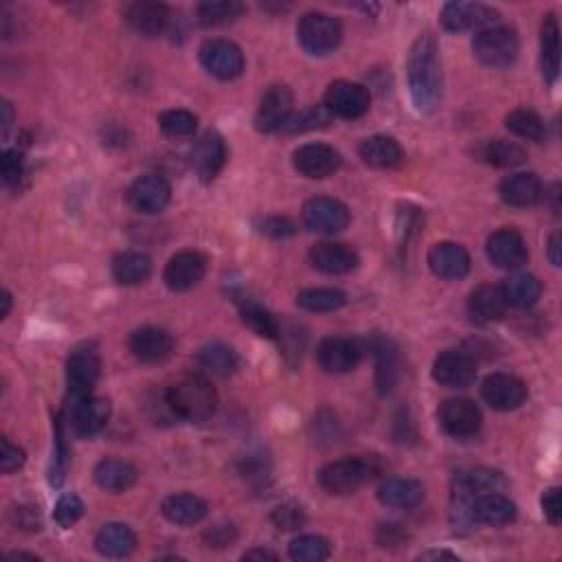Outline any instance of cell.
I'll return each mask as SVG.
<instances>
[{
    "mask_svg": "<svg viewBox=\"0 0 562 562\" xmlns=\"http://www.w3.org/2000/svg\"><path fill=\"white\" fill-rule=\"evenodd\" d=\"M407 77L415 110L420 115H433L442 99V60L440 44L431 33H424L411 44Z\"/></svg>",
    "mask_w": 562,
    "mask_h": 562,
    "instance_id": "cell-1",
    "label": "cell"
},
{
    "mask_svg": "<svg viewBox=\"0 0 562 562\" xmlns=\"http://www.w3.org/2000/svg\"><path fill=\"white\" fill-rule=\"evenodd\" d=\"M167 407L176 418L187 422H205L218 409V393L202 376H183L165 393Z\"/></svg>",
    "mask_w": 562,
    "mask_h": 562,
    "instance_id": "cell-2",
    "label": "cell"
},
{
    "mask_svg": "<svg viewBox=\"0 0 562 562\" xmlns=\"http://www.w3.org/2000/svg\"><path fill=\"white\" fill-rule=\"evenodd\" d=\"M380 464L376 457H347L336 459V462L323 466L319 472V483L325 492L343 497V494H352L358 488H363L365 483L378 477Z\"/></svg>",
    "mask_w": 562,
    "mask_h": 562,
    "instance_id": "cell-3",
    "label": "cell"
},
{
    "mask_svg": "<svg viewBox=\"0 0 562 562\" xmlns=\"http://www.w3.org/2000/svg\"><path fill=\"white\" fill-rule=\"evenodd\" d=\"M297 40L299 47L308 55H328L343 40L341 22L323 11H308L303 14L297 25Z\"/></svg>",
    "mask_w": 562,
    "mask_h": 562,
    "instance_id": "cell-4",
    "label": "cell"
},
{
    "mask_svg": "<svg viewBox=\"0 0 562 562\" xmlns=\"http://www.w3.org/2000/svg\"><path fill=\"white\" fill-rule=\"evenodd\" d=\"M519 36L510 27H486L481 29L475 40H472V51L475 58L490 69H505L519 58Z\"/></svg>",
    "mask_w": 562,
    "mask_h": 562,
    "instance_id": "cell-5",
    "label": "cell"
},
{
    "mask_svg": "<svg viewBox=\"0 0 562 562\" xmlns=\"http://www.w3.org/2000/svg\"><path fill=\"white\" fill-rule=\"evenodd\" d=\"M101 374V358L97 347L93 343H82L66 358V389H69L71 400H82L93 396V389L97 385Z\"/></svg>",
    "mask_w": 562,
    "mask_h": 562,
    "instance_id": "cell-6",
    "label": "cell"
},
{
    "mask_svg": "<svg viewBox=\"0 0 562 562\" xmlns=\"http://www.w3.org/2000/svg\"><path fill=\"white\" fill-rule=\"evenodd\" d=\"M202 69L220 82H231L244 73V53L238 44L224 38H213L198 51Z\"/></svg>",
    "mask_w": 562,
    "mask_h": 562,
    "instance_id": "cell-7",
    "label": "cell"
},
{
    "mask_svg": "<svg viewBox=\"0 0 562 562\" xmlns=\"http://www.w3.org/2000/svg\"><path fill=\"white\" fill-rule=\"evenodd\" d=\"M301 220L312 233L334 235L347 229V224H350V211H347L341 200L317 196L310 198L306 205H303Z\"/></svg>",
    "mask_w": 562,
    "mask_h": 562,
    "instance_id": "cell-8",
    "label": "cell"
},
{
    "mask_svg": "<svg viewBox=\"0 0 562 562\" xmlns=\"http://www.w3.org/2000/svg\"><path fill=\"white\" fill-rule=\"evenodd\" d=\"M323 106L332 112V117L361 119L372 106V95L363 84L339 80L328 86L323 95Z\"/></svg>",
    "mask_w": 562,
    "mask_h": 562,
    "instance_id": "cell-9",
    "label": "cell"
},
{
    "mask_svg": "<svg viewBox=\"0 0 562 562\" xmlns=\"http://www.w3.org/2000/svg\"><path fill=\"white\" fill-rule=\"evenodd\" d=\"M433 380L448 389H466L477 378L475 356L466 350H446L433 361Z\"/></svg>",
    "mask_w": 562,
    "mask_h": 562,
    "instance_id": "cell-10",
    "label": "cell"
},
{
    "mask_svg": "<svg viewBox=\"0 0 562 562\" xmlns=\"http://www.w3.org/2000/svg\"><path fill=\"white\" fill-rule=\"evenodd\" d=\"M110 402L97 396L66 402V422L77 437H93L106 429L110 420Z\"/></svg>",
    "mask_w": 562,
    "mask_h": 562,
    "instance_id": "cell-11",
    "label": "cell"
},
{
    "mask_svg": "<svg viewBox=\"0 0 562 562\" xmlns=\"http://www.w3.org/2000/svg\"><path fill=\"white\" fill-rule=\"evenodd\" d=\"M363 358V345L347 336H328L317 347V363L325 374L354 372Z\"/></svg>",
    "mask_w": 562,
    "mask_h": 562,
    "instance_id": "cell-12",
    "label": "cell"
},
{
    "mask_svg": "<svg viewBox=\"0 0 562 562\" xmlns=\"http://www.w3.org/2000/svg\"><path fill=\"white\" fill-rule=\"evenodd\" d=\"M486 255L501 271H519L527 264L530 251H527L525 238L519 231L505 227L490 235L486 242Z\"/></svg>",
    "mask_w": 562,
    "mask_h": 562,
    "instance_id": "cell-13",
    "label": "cell"
},
{
    "mask_svg": "<svg viewBox=\"0 0 562 562\" xmlns=\"http://www.w3.org/2000/svg\"><path fill=\"white\" fill-rule=\"evenodd\" d=\"M172 200V187L159 174H145L139 176L128 187V205L143 213V216H156L161 213Z\"/></svg>",
    "mask_w": 562,
    "mask_h": 562,
    "instance_id": "cell-14",
    "label": "cell"
},
{
    "mask_svg": "<svg viewBox=\"0 0 562 562\" xmlns=\"http://www.w3.org/2000/svg\"><path fill=\"white\" fill-rule=\"evenodd\" d=\"M343 159L339 150H334L328 143H306L292 152V165L295 170L306 178H328L339 172Z\"/></svg>",
    "mask_w": 562,
    "mask_h": 562,
    "instance_id": "cell-15",
    "label": "cell"
},
{
    "mask_svg": "<svg viewBox=\"0 0 562 562\" xmlns=\"http://www.w3.org/2000/svg\"><path fill=\"white\" fill-rule=\"evenodd\" d=\"M292 106H295V97L292 91L284 84H275L264 93L260 108L255 112V130L264 134L281 132L284 123L292 115Z\"/></svg>",
    "mask_w": 562,
    "mask_h": 562,
    "instance_id": "cell-16",
    "label": "cell"
},
{
    "mask_svg": "<svg viewBox=\"0 0 562 562\" xmlns=\"http://www.w3.org/2000/svg\"><path fill=\"white\" fill-rule=\"evenodd\" d=\"M437 418H440L442 429L451 437H457V440L477 435L483 422L479 407L468 398L444 400L440 411H437Z\"/></svg>",
    "mask_w": 562,
    "mask_h": 562,
    "instance_id": "cell-17",
    "label": "cell"
},
{
    "mask_svg": "<svg viewBox=\"0 0 562 562\" xmlns=\"http://www.w3.org/2000/svg\"><path fill=\"white\" fill-rule=\"evenodd\" d=\"M481 398L494 411H514L527 400V385L512 374H490L481 385Z\"/></svg>",
    "mask_w": 562,
    "mask_h": 562,
    "instance_id": "cell-18",
    "label": "cell"
},
{
    "mask_svg": "<svg viewBox=\"0 0 562 562\" xmlns=\"http://www.w3.org/2000/svg\"><path fill=\"white\" fill-rule=\"evenodd\" d=\"M207 275V257L198 251H181L167 262L163 271L165 286L174 292H185L198 286Z\"/></svg>",
    "mask_w": 562,
    "mask_h": 562,
    "instance_id": "cell-19",
    "label": "cell"
},
{
    "mask_svg": "<svg viewBox=\"0 0 562 562\" xmlns=\"http://www.w3.org/2000/svg\"><path fill=\"white\" fill-rule=\"evenodd\" d=\"M224 163H227V145L216 130H209L196 141L191 150V167L202 183H211L216 178Z\"/></svg>",
    "mask_w": 562,
    "mask_h": 562,
    "instance_id": "cell-20",
    "label": "cell"
},
{
    "mask_svg": "<svg viewBox=\"0 0 562 562\" xmlns=\"http://www.w3.org/2000/svg\"><path fill=\"white\" fill-rule=\"evenodd\" d=\"M308 260L312 264V268L325 273V275H347L352 273L361 264V257L347 244H339V242H319L314 244Z\"/></svg>",
    "mask_w": 562,
    "mask_h": 562,
    "instance_id": "cell-21",
    "label": "cell"
},
{
    "mask_svg": "<svg viewBox=\"0 0 562 562\" xmlns=\"http://www.w3.org/2000/svg\"><path fill=\"white\" fill-rule=\"evenodd\" d=\"M426 262H429V268L435 277L446 279V281L464 279L470 273V266H472L468 251L457 242L433 244L429 257H426Z\"/></svg>",
    "mask_w": 562,
    "mask_h": 562,
    "instance_id": "cell-22",
    "label": "cell"
},
{
    "mask_svg": "<svg viewBox=\"0 0 562 562\" xmlns=\"http://www.w3.org/2000/svg\"><path fill=\"white\" fill-rule=\"evenodd\" d=\"M497 11L483 3H446L442 9V25L446 31H470V29H486L492 27V22L497 20Z\"/></svg>",
    "mask_w": 562,
    "mask_h": 562,
    "instance_id": "cell-23",
    "label": "cell"
},
{
    "mask_svg": "<svg viewBox=\"0 0 562 562\" xmlns=\"http://www.w3.org/2000/svg\"><path fill=\"white\" fill-rule=\"evenodd\" d=\"M128 347L134 358L141 363H161L174 352V336L154 325H143L137 328L128 339Z\"/></svg>",
    "mask_w": 562,
    "mask_h": 562,
    "instance_id": "cell-24",
    "label": "cell"
},
{
    "mask_svg": "<svg viewBox=\"0 0 562 562\" xmlns=\"http://www.w3.org/2000/svg\"><path fill=\"white\" fill-rule=\"evenodd\" d=\"M126 22L141 33L145 38H156L172 25V11L163 3H150V0H139L126 9Z\"/></svg>",
    "mask_w": 562,
    "mask_h": 562,
    "instance_id": "cell-25",
    "label": "cell"
},
{
    "mask_svg": "<svg viewBox=\"0 0 562 562\" xmlns=\"http://www.w3.org/2000/svg\"><path fill=\"white\" fill-rule=\"evenodd\" d=\"M519 510H516V503L510 501L508 497H503L499 492H486L479 494L470 501V516L472 523L479 525H490V527H503L510 525Z\"/></svg>",
    "mask_w": 562,
    "mask_h": 562,
    "instance_id": "cell-26",
    "label": "cell"
},
{
    "mask_svg": "<svg viewBox=\"0 0 562 562\" xmlns=\"http://www.w3.org/2000/svg\"><path fill=\"white\" fill-rule=\"evenodd\" d=\"M499 196L505 205L514 209L534 207L543 200V183L541 178L532 172L512 174L501 183Z\"/></svg>",
    "mask_w": 562,
    "mask_h": 562,
    "instance_id": "cell-27",
    "label": "cell"
},
{
    "mask_svg": "<svg viewBox=\"0 0 562 562\" xmlns=\"http://www.w3.org/2000/svg\"><path fill=\"white\" fill-rule=\"evenodd\" d=\"M378 501L393 510H413L424 501V486L418 479L393 477L380 483Z\"/></svg>",
    "mask_w": 562,
    "mask_h": 562,
    "instance_id": "cell-28",
    "label": "cell"
},
{
    "mask_svg": "<svg viewBox=\"0 0 562 562\" xmlns=\"http://www.w3.org/2000/svg\"><path fill=\"white\" fill-rule=\"evenodd\" d=\"M369 350H372L376 358V387L380 396H389L396 389L400 376L398 347L391 339H385V336H374L372 343H369Z\"/></svg>",
    "mask_w": 562,
    "mask_h": 562,
    "instance_id": "cell-29",
    "label": "cell"
},
{
    "mask_svg": "<svg viewBox=\"0 0 562 562\" xmlns=\"http://www.w3.org/2000/svg\"><path fill=\"white\" fill-rule=\"evenodd\" d=\"M508 308H510L508 301H505L503 290L499 286L483 284L470 292L468 312L475 323L486 325V323L501 321L505 317V312H508Z\"/></svg>",
    "mask_w": 562,
    "mask_h": 562,
    "instance_id": "cell-30",
    "label": "cell"
},
{
    "mask_svg": "<svg viewBox=\"0 0 562 562\" xmlns=\"http://www.w3.org/2000/svg\"><path fill=\"white\" fill-rule=\"evenodd\" d=\"M161 514L167 521L174 525H198L205 516L209 514V505L205 499L196 497V494L181 492V494H170L161 503Z\"/></svg>",
    "mask_w": 562,
    "mask_h": 562,
    "instance_id": "cell-31",
    "label": "cell"
},
{
    "mask_svg": "<svg viewBox=\"0 0 562 562\" xmlns=\"http://www.w3.org/2000/svg\"><path fill=\"white\" fill-rule=\"evenodd\" d=\"M358 154H361L363 163L374 167V170H393L404 161L402 145L393 137H387V134H376V137L365 139L361 148H358Z\"/></svg>",
    "mask_w": 562,
    "mask_h": 562,
    "instance_id": "cell-32",
    "label": "cell"
},
{
    "mask_svg": "<svg viewBox=\"0 0 562 562\" xmlns=\"http://www.w3.org/2000/svg\"><path fill=\"white\" fill-rule=\"evenodd\" d=\"M95 483L106 492H126L130 490L134 483L139 481V470L134 468L126 459H101L95 466Z\"/></svg>",
    "mask_w": 562,
    "mask_h": 562,
    "instance_id": "cell-33",
    "label": "cell"
},
{
    "mask_svg": "<svg viewBox=\"0 0 562 562\" xmlns=\"http://www.w3.org/2000/svg\"><path fill=\"white\" fill-rule=\"evenodd\" d=\"M95 549L104 558H128L137 549V534L123 523H108L97 532Z\"/></svg>",
    "mask_w": 562,
    "mask_h": 562,
    "instance_id": "cell-34",
    "label": "cell"
},
{
    "mask_svg": "<svg viewBox=\"0 0 562 562\" xmlns=\"http://www.w3.org/2000/svg\"><path fill=\"white\" fill-rule=\"evenodd\" d=\"M541 69L549 86H554L560 75V27L554 14H547L541 27Z\"/></svg>",
    "mask_w": 562,
    "mask_h": 562,
    "instance_id": "cell-35",
    "label": "cell"
},
{
    "mask_svg": "<svg viewBox=\"0 0 562 562\" xmlns=\"http://www.w3.org/2000/svg\"><path fill=\"white\" fill-rule=\"evenodd\" d=\"M501 290H503L505 301H508V306L527 310V308H532L538 299H541L543 286H541V281H538V277H534L530 273H514L503 281Z\"/></svg>",
    "mask_w": 562,
    "mask_h": 562,
    "instance_id": "cell-36",
    "label": "cell"
},
{
    "mask_svg": "<svg viewBox=\"0 0 562 562\" xmlns=\"http://www.w3.org/2000/svg\"><path fill=\"white\" fill-rule=\"evenodd\" d=\"M198 365L209 372L211 376L227 378L238 372L240 367V356L233 347L224 343H209L205 347H200L198 352Z\"/></svg>",
    "mask_w": 562,
    "mask_h": 562,
    "instance_id": "cell-37",
    "label": "cell"
},
{
    "mask_svg": "<svg viewBox=\"0 0 562 562\" xmlns=\"http://www.w3.org/2000/svg\"><path fill=\"white\" fill-rule=\"evenodd\" d=\"M152 273V262L148 255L137 253V251H126L119 253L112 260V277L121 286H139Z\"/></svg>",
    "mask_w": 562,
    "mask_h": 562,
    "instance_id": "cell-38",
    "label": "cell"
},
{
    "mask_svg": "<svg viewBox=\"0 0 562 562\" xmlns=\"http://www.w3.org/2000/svg\"><path fill=\"white\" fill-rule=\"evenodd\" d=\"M479 156L483 163L492 167H501V170H510V167H519L527 161V152L516 141L508 139H492L481 145Z\"/></svg>",
    "mask_w": 562,
    "mask_h": 562,
    "instance_id": "cell-39",
    "label": "cell"
},
{
    "mask_svg": "<svg viewBox=\"0 0 562 562\" xmlns=\"http://www.w3.org/2000/svg\"><path fill=\"white\" fill-rule=\"evenodd\" d=\"M242 11L244 5L235 0H207L196 7V18L202 27H222L240 18Z\"/></svg>",
    "mask_w": 562,
    "mask_h": 562,
    "instance_id": "cell-40",
    "label": "cell"
},
{
    "mask_svg": "<svg viewBox=\"0 0 562 562\" xmlns=\"http://www.w3.org/2000/svg\"><path fill=\"white\" fill-rule=\"evenodd\" d=\"M332 119H334L332 112L323 104L308 106L299 112H292L288 121L284 123V128H281V134H303V132L319 130V128L330 126Z\"/></svg>",
    "mask_w": 562,
    "mask_h": 562,
    "instance_id": "cell-41",
    "label": "cell"
},
{
    "mask_svg": "<svg viewBox=\"0 0 562 562\" xmlns=\"http://www.w3.org/2000/svg\"><path fill=\"white\" fill-rule=\"evenodd\" d=\"M299 308L308 312H334L347 303V295L339 288H308L297 295Z\"/></svg>",
    "mask_w": 562,
    "mask_h": 562,
    "instance_id": "cell-42",
    "label": "cell"
},
{
    "mask_svg": "<svg viewBox=\"0 0 562 562\" xmlns=\"http://www.w3.org/2000/svg\"><path fill=\"white\" fill-rule=\"evenodd\" d=\"M505 128H508L516 137H521L525 141H536L541 143L547 137L545 121L536 115L532 110H512L508 117H505Z\"/></svg>",
    "mask_w": 562,
    "mask_h": 562,
    "instance_id": "cell-43",
    "label": "cell"
},
{
    "mask_svg": "<svg viewBox=\"0 0 562 562\" xmlns=\"http://www.w3.org/2000/svg\"><path fill=\"white\" fill-rule=\"evenodd\" d=\"M240 312H242V321L246 328H251L257 336H262V339H271V341L279 339V334H281L279 321L264 306H260V303L244 301Z\"/></svg>",
    "mask_w": 562,
    "mask_h": 562,
    "instance_id": "cell-44",
    "label": "cell"
},
{
    "mask_svg": "<svg viewBox=\"0 0 562 562\" xmlns=\"http://www.w3.org/2000/svg\"><path fill=\"white\" fill-rule=\"evenodd\" d=\"M332 554V545L328 538L317 534L297 536L288 547V556L297 562H323Z\"/></svg>",
    "mask_w": 562,
    "mask_h": 562,
    "instance_id": "cell-45",
    "label": "cell"
},
{
    "mask_svg": "<svg viewBox=\"0 0 562 562\" xmlns=\"http://www.w3.org/2000/svg\"><path fill=\"white\" fill-rule=\"evenodd\" d=\"M159 126L161 130L172 139H185L191 137L198 128V117L194 112L183 110V108H174V110H165L163 115L159 117Z\"/></svg>",
    "mask_w": 562,
    "mask_h": 562,
    "instance_id": "cell-46",
    "label": "cell"
},
{
    "mask_svg": "<svg viewBox=\"0 0 562 562\" xmlns=\"http://www.w3.org/2000/svg\"><path fill=\"white\" fill-rule=\"evenodd\" d=\"M55 523H58L62 530H71V527L84 516V501L77 497V494H62L55 503Z\"/></svg>",
    "mask_w": 562,
    "mask_h": 562,
    "instance_id": "cell-47",
    "label": "cell"
},
{
    "mask_svg": "<svg viewBox=\"0 0 562 562\" xmlns=\"http://www.w3.org/2000/svg\"><path fill=\"white\" fill-rule=\"evenodd\" d=\"M271 519H273L277 530L295 532V530H301V527L306 525V512H303L299 503L288 501V503H281L279 508L273 510Z\"/></svg>",
    "mask_w": 562,
    "mask_h": 562,
    "instance_id": "cell-48",
    "label": "cell"
},
{
    "mask_svg": "<svg viewBox=\"0 0 562 562\" xmlns=\"http://www.w3.org/2000/svg\"><path fill=\"white\" fill-rule=\"evenodd\" d=\"M255 229L271 240H286L297 233L295 222L288 218H281V216H266L262 220H257Z\"/></svg>",
    "mask_w": 562,
    "mask_h": 562,
    "instance_id": "cell-49",
    "label": "cell"
},
{
    "mask_svg": "<svg viewBox=\"0 0 562 562\" xmlns=\"http://www.w3.org/2000/svg\"><path fill=\"white\" fill-rule=\"evenodd\" d=\"M0 174H3V183L7 187H14L25 176V156L18 150H7L0 159Z\"/></svg>",
    "mask_w": 562,
    "mask_h": 562,
    "instance_id": "cell-50",
    "label": "cell"
},
{
    "mask_svg": "<svg viewBox=\"0 0 562 562\" xmlns=\"http://www.w3.org/2000/svg\"><path fill=\"white\" fill-rule=\"evenodd\" d=\"M25 451H22L20 446L11 444L7 437L0 440V470H3V475H11V472L20 470L25 466Z\"/></svg>",
    "mask_w": 562,
    "mask_h": 562,
    "instance_id": "cell-51",
    "label": "cell"
},
{
    "mask_svg": "<svg viewBox=\"0 0 562 562\" xmlns=\"http://www.w3.org/2000/svg\"><path fill=\"white\" fill-rule=\"evenodd\" d=\"M235 538H238V530H235L231 523H216V525H211L209 530L205 532L207 545L209 547H216V549L233 545Z\"/></svg>",
    "mask_w": 562,
    "mask_h": 562,
    "instance_id": "cell-52",
    "label": "cell"
},
{
    "mask_svg": "<svg viewBox=\"0 0 562 562\" xmlns=\"http://www.w3.org/2000/svg\"><path fill=\"white\" fill-rule=\"evenodd\" d=\"M541 505H543L545 519H547L549 523H552V525H560V519H562V510H560V488H549V490L543 494Z\"/></svg>",
    "mask_w": 562,
    "mask_h": 562,
    "instance_id": "cell-53",
    "label": "cell"
},
{
    "mask_svg": "<svg viewBox=\"0 0 562 562\" xmlns=\"http://www.w3.org/2000/svg\"><path fill=\"white\" fill-rule=\"evenodd\" d=\"M404 538H407V532H404L402 525H396V523L380 525L378 543L382 547H396V545H400L404 541Z\"/></svg>",
    "mask_w": 562,
    "mask_h": 562,
    "instance_id": "cell-54",
    "label": "cell"
},
{
    "mask_svg": "<svg viewBox=\"0 0 562 562\" xmlns=\"http://www.w3.org/2000/svg\"><path fill=\"white\" fill-rule=\"evenodd\" d=\"M16 514V525L22 527V530H40V512L33 505H20V508L14 510Z\"/></svg>",
    "mask_w": 562,
    "mask_h": 562,
    "instance_id": "cell-55",
    "label": "cell"
},
{
    "mask_svg": "<svg viewBox=\"0 0 562 562\" xmlns=\"http://www.w3.org/2000/svg\"><path fill=\"white\" fill-rule=\"evenodd\" d=\"M560 231H556L552 238H549V246H547V253H549V262L554 266H560Z\"/></svg>",
    "mask_w": 562,
    "mask_h": 562,
    "instance_id": "cell-56",
    "label": "cell"
},
{
    "mask_svg": "<svg viewBox=\"0 0 562 562\" xmlns=\"http://www.w3.org/2000/svg\"><path fill=\"white\" fill-rule=\"evenodd\" d=\"M242 558L244 560H277V554H273L271 549L255 547V549H249V552H244Z\"/></svg>",
    "mask_w": 562,
    "mask_h": 562,
    "instance_id": "cell-57",
    "label": "cell"
},
{
    "mask_svg": "<svg viewBox=\"0 0 562 562\" xmlns=\"http://www.w3.org/2000/svg\"><path fill=\"white\" fill-rule=\"evenodd\" d=\"M0 301H3V308H0V319H7L9 310H11V303H14V301H11L9 290H3V299H0Z\"/></svg>",
    "mask_w": 562,
    "mask_h": 562,
    "instance_id": "cell-58",
    "label": "cell"
},
{
    "mask_svg": "<svg viewBox=\"0 0 562 562\" xmlns=\"http://www.w3.org/2000/svg\"><path fill=\"white\" fill-rule=\"evenodd\" d=\"M420 558H422V560H437V558L457 560V556H455V554H451V552H426V554H422Z\"/></svg>",
    "mask_w": 562,
    "mask_h": 562,
    "instance_id": "cell-59",
    "label": "cell"
},
{
    "mask_svg": "<svg viewBox=\"0 0 562 562\" xmlns=\"http://www.w3.org/2000/svg\"><path fill=\"white\" fill-rule=\"evenodd\" d=\"M0 110H3V128L7 130L11 126V119H14V112H11V106L7 104V101H3V106H0Z\"/></svg>",
    "mask_w": 562,
    "mask_h": 562,
    "instance_id": "cell-60",
    "label": "cell"
},
{
    "mask_svg": "<svg viewBox=\"0 0 562 562\" xmlns=\"http://www.w3.org/2000/svg\"><path fill=\"white\" fill-rule=\"evenodd\" d=\"M11 560H18V558H31V560H38V556H33V554H25V552H16V554H9Z\"/></svg>",
    "mask_w": 562,
    "mask_h": 562,
    "instance_id": "cell-61",
    "label": "cell"
}]
</instances>
